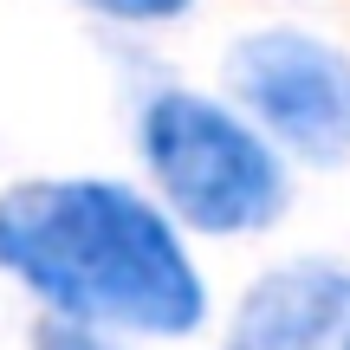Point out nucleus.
<instances>
[{
    "label": "nucleus",
    "mask_w": 350,
    "mask_h": 350,
    "mask_svg": "<svg viewBox=\"0 0 350 350\" xmlns=\"http://www.w3.org/2000/svg\"><path fill=\"white\" fill-rule=\"evenodd\" d=\"M0 266L78 325L182 338L208 292L169 221L117 182H26L0 195Z\"/></svg>",
    "instance_id": "f257e3e1"
},
{
    "label": "nucleus",
    "mask_w": 350,
    "mask_h": 350,
    "mask_svg": "<svg viewBox=\"0 0 350 350\" xmlns=\"http://www.w3.org/2000/svg\"><path fill=\"white\" fill-rule=\"evenodd\" d=\"M143 156H150L163 195L175 201V214L195 221L201 234H253L286 201V175H279L273 150L234 111L188 98V91H169L150 104Z\"/></svg>",
    "instance_id": "f03ea898"
},
{
    "label": "nucleus",
    "mask_w": 350,
    "mask_h": 350,
    "mask_svg": "<svg viewBox=\"0 0 350 350\" xmlns=\"http://www.w3.org/2000/svg\"><path fill=\"white\" fill-rule=\"evenodd\" d=\"M234 91L305 163L350 156V59L312 33H253L234 46Z\"/></svg>",
    "instance_id": "7ed1b4c3"
},
{
    "label": "nucleus",
    "mask_w": 350,
    "mask_h": 350,
    "mask_svg": "<svg viewBox=\"0 0 350 350\" xmlns=\"http://www.w3.org/2000/svg\"><path fill=\"white\" fill-rule=\"evenodd\" d=\"M344 325H350V273L279 266L240 299L227 350H325Z\"/></svg>",
    "instance_id": "20e7f679"
},
{
    "label": "nucleus",
    "mask_w": 350,
    "mask_h": 350,
    "mask_svg": "<svg viewBox=\"0 0 350 350\" xmlns=\"http://www.w3.org/2000/svg\"><path fill=\"white\" fill-rule=\"evenodd\" d=\"M85 7L111 13V20H175L188 0H85Z\"/></svg>",
    "instance_id": "39448f33"
},
{
    "label": "nucleus",
    "mask_w": 350,
    "mask_h": 350,
    "mask_svg": "<svg viewBox=\"0 0 350 350\" xmlns=\"http://www.w3.org/2000/svg\"><path fill=\"white\" fill-rule=\"evenodd\" d=\"M39 350H104V344L91 338V325L65 318V325H46V331H39Z\"/></svg>",
    "instance_id": "423d86ee"
},
{
    "label": "nucleus",
    "mask_w": 350,
    "mask_h": 350,
    "mask_svg": "<svg viewBox=\"0 0 350 350\" xmlns=\"http://www.w3.org/2000/svg\"><path fill=\"white\" fill-rule=\"evenodd\" d=\"M344 350H350V344H344Z\"/></svg>",
    "instance_id": "0eeeda50"
}]
</instances>
